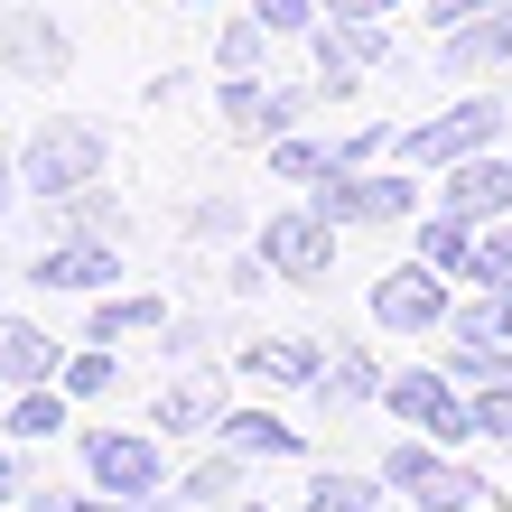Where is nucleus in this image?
I'll use <instances>...</instances> for the list:
<instances>
[{
	"label": "nucleus",
	"mask_w": 512,
	"mask_h": 512,
	"mask_svg": "<svg viewBox=\"0 0 512 512\" xmlns=\"http://www.w3.org/2000/svg\"><path fill=\"white\" fill-rule=\"evenodd\" d=\"M19 177H28L38 196L94 187V177H103V131H94V122H38V140L19 149Z\"/></svg>",
	"instance_id": "f257e3e1"
},
{
	"label": "nucleus",
	"mask_w": 512,
	"mask_h": 512,
	"mask_svg": "<svg viewBox=\"0 0 512 512\" xmlns=\"http://www.w3.org/2000/svg\"><path fill=\"white\" fill-rule=\"evenodd\" d=\"M382 475H391V485H401V494H419L429 512H466L475 494H494V485H485V475H475V466H447V457H438L429 438H401V447H391V457H382Z\"/></svg>",
	"instance_id": "f03ea898"
},
{
	"label": "nucleus",
	"mask_w": 512,
	"mask_h": 512,
	"mask_svg": "<svg viewBox=\"0 0 512 512\" xmlns=\"http://www.w3.org/2000/svg\"><path fill=\"white\" fill-rule=\"evenodd\" d=\"M494 122H503V103H494V94H466L457 112L401 131V159H410V168H457V159H475V149L494 140Z\"/></svg>",
	"instance_id": "7ed1b4c3"
},
{
	"label": "nucleus",
	"mask_w": 512,
	"mask_h": 512,
	"mask_svg": "<svg viewBox=\"0 0 512 512\" xmlns=\"http://www.w3.org/2000/svg\"><path fill=\"white\" fill-rule=\"evenodd\" d=\"M317 215L326 224H382V215H410V205H419V187H410V177H317Z\"/></svg>",
	"instance_id": "20e7f679"
},
{
	"label": "nucleus",
	"mask_w": 512,
	"mask_h": 512,
	"mask_svg": "<svg viewBox=\"0 0 512 512\" xmlns=\"http://www.w3.org/2000/svg\"><path fill=\"white\" fill-rule=\"evenodd\" d=\"M261 261L289 270V280H317V270L336 261V224L326 215H270L261 224Z\"/></svg>",
	"instance_id": "39448f33"
},
{
	"label": "nucleus",
	"mask_w": 512,
	"mask_h": 512,
	"mask_svg": "<svg viewBox=\"0 0 512 512\" xmlns=\"http://www.w3.org/2000/svg\"><path fill=\"white\" fill-rule=\"evenodd\" d=\"M373 317H382V326H401V336H419V326H438V317H447V289H438V270H429V261L391 270V280L373 289Z\"/></svg>",
	"instance_id": "423d86ee"
},
{
	"label": "nucleus",
	"mask_w": 512,
	"mask_h": 512,
	"mask_svg": "<svg viewBox=\"0 0 512 512\" xmlns=\"http://www.w3.org/2000/svg\"><path fill=\"white\" fill-rule=\"evenodd\" d=\"M84 466H94L103 494H149V485H159V447H149V438H122V429L84 438Z\"/></svg>",
	"instance_id": "0eeeda50"
},
{
	"label": "nucleus",
	"mask_w": 512,
	"mask_h": 512,
	"mask_svg": "<svg viewBox=\"0 0 512 512\" xmlns=\"http://www.w3.org/2000/svg\"><path fill=\"white\" fill-rule=\"evenodd\" d=\"M28 280H47V289H103V280H122V252L94 243V233H75V243H47Z\"/></svg>",
	"instance_id": "6e6552de"
},
{
	"label": "nucleus",
	"mask_w": 512,
	"mask_h": 512,
	"mask_svg": "<svg viewBox=\"0 0 512 512\" xmlns=\"http://www.w3.org/2000/svg\"><path fill=\"white\" fill-rule=\"evenodd\" d=\"M0 56L19 75H66V28L38 19V10H0Z\"/></svg>",
	"instance_id": "1a4fd4ad"
},
{
	"label": "nucleus",
	"mask_w": 512,
	"mask_h": 512,
	"mask_svg": "<svg viewBox=\"0 0 512 512\" xmlns=\"http://www.w3.org/2000/svg\"><path fill=\"white\" fill-rule=\"evenodd\" d=\"M447 215H466V224L512 215V168L503 159H457V177H447Z\"/></svg>",
	"instance_id": "9d476101"
},
{
	"label": "nucleus",
	"mask_w": 512,
	"mask_h": 512,
	"mask_svg": "<svg viewBox=\"0 0 512 512\" xmlns=\"http://www.w3.org/2000/svg\"><path fill=\"white\" fill-rule=\"evenodd\" d=\"M391 410L419 419L429 438H466V410H457V391H447L438 373H401V382H391Z\"/></svg>",
	"instance_id": "9b49d317"
},
{
	"label": "nucleus",
	"mask_w": 512,
	"mask_h": 512,
	"mask_svg": "<svg viewBox=\"0 0 512 512\" xmlns=\"http://www.w3.org/2000/svg\"><path fill=\"white\" fill-rule=\"evenodd\" d=\"M512 56V0H494V10H475V19H457V38H447V66H503Z\"/></svg>",
	"instance_id": "f8f14e48"
},
{
	"label": "nucleus",
	"mask_w": 512,
	"mask_h": 512,
	"mask_svg": "<svg viewBox=\"0 0 512 512\" xmlns=\"http://www.w3.org/2000/svg\"><path fill=\"white\" fill-rule=\"evenodd\" d=\"M215 419H224V391H215V373H196V382H168V391H159V429L196 438V429H215Z\"/></svg>",
	"instance_id": "ddd939ff"
},
{
	"label": "nucleus",
	"mask_w": 512,
	"mask_h": 512,
	"mask_svg": "<svg viewBox=\"0 0 512 512\" xmlns=\"http://www.w3.org/2000/svg\"><path fill=\"white\" fill-rule=\"evenodd\" d=\"M0 373H10V382H47V373H56V345H47V326H28V317H0Z\"/></svg>",
	"instance_id": "4468645a"
},
{
	"label": "nucleus",
	"mask_w": 512,
	"mask_h": 512,
	"mask_svg": "<svg viewBox=\"0 0 512 512\" xmlns=\"http://www.w3.org/2000/svg\"><path fill=\"white\" fill-rule=\"evenodd\" d=\"M243 373H252V382H317V373H326V354L289 336V345H252V354H243Z\"/></svg>",
	"instance_id": "2eb2a0df"
},
{
	"label": "nucleus",
	"mask_w": 512,
	"mask_h": 512,
	"mask_svg": "<svg viewBox=\"0 0 512 512\" xmlns=\"http://www.w3.org/2000/svg\"><path fill=\"white\" fill-rule=\"evenodd\" d=\"M224 438L243 447V457H298V429H289V419H270V410H233Z\"/></svg>",
	"instance_id": "dca6fc26"
},
{
	"label": "nucleus",
	"mask_w": 512,
	"mask_h": 512,
	"mask_svg": "<svg viewBox=\"0 0 512 512\" xmlns=\"http://www.w3.org/2000/svg\"><path fill=\"white\" fill-rule=\"evenodd\" d=\"M149 326H168V308H159V298H112V308H94V345L149 336Z\"/></svg>",
	"instance_id": "f3484780"
},
{
	"label": "nucleus",
	"mask_w": 512,
	"mask_h": 512,
	"mask_svg": "<svg viewBox=\"0 0 512 512\" xmlns=\"http://www.w3.org/2000/svg\"><path fill=\"white\" fill-rule=\"evenodd\" d=\"M419 261H429V270H475L466 215H438V224H419Z\"/></svg>",
	"instance_id": "a211bd4d"
},
{
	"label": "nucleus",
	"mask_w": 512,
	"mask_h": 512,
	"mask_svg": "<svg viewBox=\"0 0 512 512\" xmlns=\"http://www.w3.org/2000/svg\"><path fill=\"white\" fill-rule=\"evenodd\" d=\"M457 336L466 345H512V289H485L475 308H457Z\"/></svg>",
	"instance_id": "6ab92c4d"
},
{
	"label": "nucleus",
	"mask_w": 512,
	"mask_h": 512,
	"mask_svg": "<svg viewBox=\"0 0 512 512\" xmlns=\"http://www.w3.org/2000/svg\"><path fill=\"white\" fill-rule=\"evenodd\" d=\"M56 429H66V391L28 382V391H19V410H10V438H56Z\"/></svg>",
	"instance_id": "aec40b11"
},
{
	"label": "nucleus",
	"mask_w": 512,
	"mask_h": 512,
	"mask_svg": "<svg viewBox=\"0 0 512 512\" xmlns=\"http://www.w3.org/2000/svg\"><path fill=\"white\" fill-rule=\"evenodd\" d=\"M466 438H512V382H485V391H475Z\"/></svg>",
	"instance_id": "412c9836"
},
{
	"label": "nucleus",
	"mask_w": 512,
	"mask_h": 512,
	"mask_svg": "<svg viewBox=\"0 0 512 512\" xmlns=\"http://www.w3.org/2000/svg\"><path fill=\"white\" fill-rule=\"evenodd\" d=\"M215 56H224L233 75H252L261 56H270V19H243V28H224V47H215Z\"/></svg>",
	"instance_id": "4be33fe9"
},
{
	"label": "nucleus",
	"mask_w": 512,
	"mask_h": 512,
	"mask_svg": "<svg viewBox=\"0 0 512 512\" xmlns=\"http://www.w3.org/2000/svg\"><path fill=\"white\" fill-rule=\"evenodd\" d=\"M270 168H280V177H336V149H317V140H280V149H270Z\"/></svg>",
	"instance_id": "5701e85b"
},
{
	"label": "nucleus",
	"mask_w": 512,
	"mask_h": 512,
	"mask_svg": "<svg viewBox=\"0 0 512 512\" xmlns=\"http://www.w3.org/2000/svg\"><path fill=\"white\" fill-rule=\"evenodd\" d=\"M317 391H326V401H364V391H373V364H364V354H345V364L317 373Z\"/></svg>",
	"instance_id": "b1692460"
},
{
	"label": "nucleus",
	"mask_w": 512,
	"mask_h": 512,
	"mask_svg": "<svg viewBox=\"0 0 512 512\" xmlns=\"http://www.w3.org/2000/svg\"><path fill=\"white\" fill-rule=\"evenodd\" d=\"M475 280H485V289H512V233H485V243H475Z\"/></svg>",
	"instance_id": "393cba45"
},
{
	"label": "nucleus",
	"mask_w": 512,
	"mask_h": 512,
	"mask_svg": "<svg viewBox=\"0 0 512 512\" xmlns=\"http://www.w3.org/2000/svg\"><path fill=\"white\" fill-rule=\"evenodd\" d=\"M308 512H373V494L354 485V475H326V485L308 494Z\"/></svg>",
	"instance_id": "a878e982"
},
{
	"label": "nucleus",
	"mask_w": 512,
	"mask_h": 512,
	"mask_svg": "<svg viewBox=\"0 0 512 512\" xmlns=\"http://www.w3.org/2000/svg\"><path fill=\"white\" fill-rule=\"evenodd\" d=\"M56 205H66V233H103V224H112V205H103L94 187H75V196H56Z\"/></svg>",
	"instance_id": "bb28decb"
},
{
	"label": "nucleus",
	"mask_w": 512,
	"mask_h": 512,
	"mask_svg": "<svg viewBox=\"0 0 512 512\" xmlns=\"http://www.w3.org/2000/svg\"><path fill=\"white\" fill-rule=\"evenodd\" d=\"M261 103H270V94H252V84H224V122H233V131H261Z\"/></svg>",
	"instance_id": "cd10ccee"
},
{
	"label": "nucleus",
	"mask_w": 512,
	"mask_h": 512,
	"mask_svg": "<svg viewBox=\"0 0 512 512\" xmlns=\"http://www.w3.org/2000/svg\"><path fill=\"white\" fill-rule=\"evenodd\" d=\"M66 391H112V354H75V364H66Z\"/></svg>",
	"instance_id": "c85d7f7f"
},
{
	"label": "nucleus",
	"mask_w": 512,
	"mask_h": 512,
	"mask_svg": "<svg viewBox=\"0 0 512 512\" xmlns=\"http://www.w3.org/2000/svg\"><path fill=\"white\" fill-rule=\"evenodd\" d=\"M187 494H205V503H224V494H233V457H215V466H196V475H187Z\"/></svg>",
	"instance_id": "c756f323"
},
{
	"label": "nucleus",
	"mask_w": 512,
	"mask_h": 512,
	"mask_svg": "<svg viewBox=\"0 0 512 512\" xmlns=\"http://www.w3.org/2000/svg\"><path fill=\"white\" fill-rule=\"evenodd\" d=\"M252 10H261L270 28H308V0H252Z\"/></svg>",
	"instance_id": "7c9ffc66"
},
{
	"label": "nucleus",
	"mask_w": 512,
	"mask_h": 512,
	"mask_svg": "<svg viewBox=\"0 0 512 512\" xmlns=\"http://www.w3.org/2000/svg\"><path fill=\"white\" fill-rule=\"evenodd\" d=\"M429 10H438L447 28H457V19H475V10H494V0H429Z\"/></svg>",
	"instance_id": "2f4dec72"
},
{
	"label": "nucleus",
	"mask_w": 512,
	"mask_h": 512,
	"mask_svg": "<svg viewBox=\"0 0 512 512\" xmlns=\"http://www.w3.org/2000/svg\"><path fill=\"white\" fill-rule=\"evenodd\" d=\"M336 19H373V10H391V0H326Z\"/></svg>",
	"instance_id": "473e14b6"
},
{
	"label": "nucleus",
	"mask_w": 512,
	"mask_h": 512,
	"mask_svg": "<svg viewBox=\"0 0 512 512\" xmlns=\"http://www.w3.org/2000/svg\"><path fill=\"white\" fill-rule=\"evenodd\" d=\"M0 494H10V447H0Z\"/></svg>",
	"instance_id": "72a5a7b5"
},
{
	"label": "nucleus",
	"mask_w": 512,
	"mask_h": 512,
	"mask_svg": "<svg viewBox=\"0 0 512 512\" xmlns=\"http://www.w3.org/2000/svg\"><path fill=\"white\" fill-rule=\"evenodd\" d=\"M0 205H10V159H0Z\"/></svg>",
	"instance_id": "f704fd0d"
}]
</instances>
